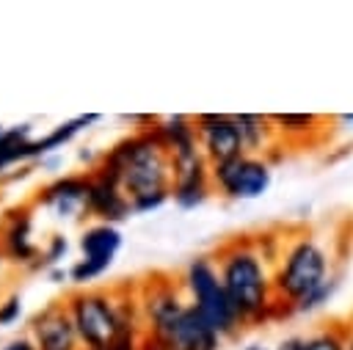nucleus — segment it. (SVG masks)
Returning a JSON list of instances; mask_svg holds the SVG:
<instances>
[{
    "instance_id": "obj_8",
    "label": "nucleus",
    "mask_w": 353,
    "mask_h": 350,
    "mask_svg": "<svg viewBox=\"0 0 353 350\" xmlns=\"http://www.w3.org/2000/svg\"><path fill=\"white\" fill-rule=\"evenodd\" d=\"M193 124H196L199 146H201V152H204L210 165H218V163H226V160H234V157L245 154L240 130L234 124V116H226V113H199L193 119Z\"/></svg>"
},
{
    "instance_id": "obj_22",
    "label": "nucleus",
    "mask_w": 353,
    "mask_h": 350,
    "mask_svg": "<svg viewBox=\"0 0 353 350\" xmlns=\"http://www.w3.org/2000/svg\"><path fill=\"white\" fill-rule=\"evenodd\" d=\"M66 248H69L66 240L55 234V237H52V245H50V251H47V262H58V259L66 254Z\"/></svg>"
},
{
    "instance_id": "obj_18",
    "label": "nucleus",
    "mask_w": 353,
    "mask_h": 350,
    "mask_svg": "<svg viewBox=\"0 0 353 350\" xmlns=\"http://www.w3.org/2000/svg\"><path fill=\"white\" fill-rule=\"evenodd\" d=\"M303 350H347V328L328 325L303 336Z\"/></svg>"
},
{
    "instance_id": "obj_10",
    "label": "nucleus",
    "mask_w": 353,
    "mask_h": 350,
    "mask_svg": "<svg viewBox=\"0 0 353 350\" xmlns=\"http://www.w3.org/2000/svg\"><path fill=\"white\" fill-rule=\"evenodd\" d=\"M88 190H91V182H83V179H61L55 185L47 187L44 193V201L55 209L58 218H74L83 207L88 209Z\"/></svg>"
},
{
    "instance_id": "obj_29",
    "label": "nucleus",
    "mask_w": 353,
    "mask_h": 350,
    "mask_svg": "<svg viewBox=\"0 0 353 350\" xmlns=\"http://www.w3.org/2000/svg\"><path fill=\"white\" fill-rule=\"evenodd\" d=\"M0 138H3V130H0Z\"/></svg>"
},
{
    "instance_id": "obj_15",
    "label": "nucleus",
    "mask_w": 353,
    "mask_h": 350,
    "mask_svg": "<svg viewBox=\"0 0 353 350\" xmlns=\"http://www.w3.org/2000/svg\"><path fill=\"white\" fill-rule=\"evenodd\" d=\"M30 157V127L19 124L14 130H6L0 138V168Z\"/></svg>"
},
{
    "instance_id": "obj_24",
    "label": "nucleus",
    "mask_w": 353,
    "mask_h": 350,
    "mask_svg": "<svg viewBox=\"0 0 353 350\" xmlns=\"http://www.w3.org/2000/svg\"><path fill=\"white\" fill-rule=\"evenodd\" d=\"M276 350H303V336H287L284 342H279Z\"/></svg>"
},
{
    "instance_id": "obj_19",
    "label": "nucleus",
    "mask_w": 353,
    "mask_h": 350,
    "mask_svg": "<svg viewBox=\"0 0 353 350\" xmlns=\"http://www.w3.org/2000/svg\"><path fill=\"white\" fill-rule=\"evenodd\" d=\"M339 289V276L334 273L328 281H323L317 289H312L309 295H303L290 311H295V314H314V311H320L331 298H334V292Z\"/></svg>"
},
{
    "instance_id": "obj_4",
    "label": "nucleus",
    "mask_w": 353,
    "mask_h": 350,
    "mask_svg": "<svg viewBox=\"0 0 353 350\" xmlns=\"http://www.w3.org/2000/svg\"><path fill=\"white\" fill-rule=\"evenodd\" d=\"M331 276V254L325 251V245L312 234H298L284 245L273 267V289L279 303L292 309L303 295L317 289Z\"/></svg>"
},
{
    "instance_id": "obj_12",
    "label": "nucleus",
    "mask_w": 353,
    "mask_h": 350,
    "mask_svg": "<svg viewBox=\"0 0 353 350\" xmlns=\"http://www.w3.org/2000/svg\"><path fill=\"white\" fill-rule=\"evenodd\" d=\"M88 209L108 218V220H121L132 212L130 207V198L121 193V187L105 176L94 179L91 182V190H88Z\"/></svg>"
},
{
    "instance_id": "obj_28",
    "label": "nucleus",
    "mask_w": 353,
    "mask_h": 350,
    "mask_svg": "<svg viewBox=\"0 0 353 350\" xmlns=\"http://www.w3.org/2000/svg\"><path fill=\"white\" fill-rule=\"evenodd\" d=\"M248 350H262V347L259 344H248Z\"/></svg>"
},
{
    "instance_id": "obj_1",
    "label": "nucleus",
    "mask_w": 353,
    "mask_h": 350,
    "mask_svg": "<svg viewBox=\"0 0 353 350\" xmlns=\"http://www.w3.org/2000/svg\"><path fill=\"white\" fill-rule=\"evenodd\" d=\"M143 317L149 322L141 350H215L218 333L201 320V314L182 300L174 284H149L143 292Z\"/></svg>"
},
{
    "instance_id": "obj_25",
    "label": "nucleus",
    "mask_w": 353,
    "mask_h": 350,
    "mask_svg": "<svg viewBox=\"0 0 353 350\" xmlns=\"http://www.w3.org/2000/svg\"><path fill=\"white\" fill-rule=\"evenodd\" d=\"M3 350H36V347H33L28 339H19V342H11V344H6Z\"/></svg>"
},
{
    "instance_id": "obj_17",
    "label": "nucleus",
    "mask_w": 353,
    "mask_h": 350,
    "mask_svg": "<svg viewBox=\"0 0 353 350\" xmlns=\"http://www.w3.org/2000/svg\"><path fill=\"white\" fill-rule=\"evenodd\" d=\"M6 248L11 256L17 259H30L33 256V245H30V220L28 215H17L6 231Z\"/></svg>"
},
{
    "instance_id": "obj_26",
    "label": "nucleus",
    "mask_w": 353,
    "mask_h": 350,
    "mask_svg": "<svg viewBox=\"0 0 353 350\" xmlns=\"http://www.w3.org/2000/svg\"><path fill=\"white\" fill-rule=\"evenodd\" d=\"M347 350H353V325L347 328Z\"/></svg>"
},
{
    "instance_id": "obj_7",
    "label": "nucleus",
    "mask_w": 353,
    "mask_h": 350,
    "mask_svg": "<svg viewBox=\"0 0 353 350\" xmlns=\"http://www.w3.org/2000/svg\"><path fill=\"white\" fill-rule=\"evenodd\" d=\"M212 185L229 198H259L270 187V163L256 154H243L210 168Z\"/></svg>"
},
{
    "instance_id": "obj_6",
    "label": "nucleus",
    "mask_w": 353,
    "mask_h": 350,
    "mask_svg": "<svg viewBox=\"0 0 353 350\" xmlns=\"http://www.w3.org/2000/svg\"><path fill=\"white\" fill-rule=\"evenodd\" d=\"M69 314H72V322L77 328V336L91 350H108L121 333H130L121 309L105 292L74 295L69 303Z\"/></svg>"
},
{
    "instance_id": "obj_2",
    "label": "nucleus",
    "mask_w": 353,
    "mask_h": 350,
    "mask_svg": "<svg viewBox=\"0 0 353 350\" xmlns=\"http://www.w3.org/2000/svg\"><path fill=\"white\" fill-rule=\"evenodd\" d=\"M218 276L240 322H259L270 317L279 303L273 289V270L256 240H232L218 251Z\"/></svg>"
},
{
    "instance_id": "obj_23",
    "label": "nucleus",
    "mask_w": 353,
    "mask_h": 350,
    "mask_svg": "<svg viewBox=\"0 0 353 350\" xmlns=\"http://www.w3.org/2000/svg\"><path fill=\"white\" fill-rule=\"evenodd\" d=\"M108 350H141V347L135 344V336H132V331H130V333H121Z\"/></svg>"
},
{
    "instance_id": "obj_5",
    "label": "nucleus",
    "mask_w": 353,
    "mask_h": 350,
    "mask_svg": "<svg viewBox=\"0 0 353 350\" xmlns=\"http://www.w3.org/2000/svg\"><path fill=\"white\" fill-rule=\"evenodd\" d=\"M185 289L190 295V306L201 314V320L218 333L229 336L237 331L240 317L226 295V287L218 276V265L207 256L193 259L185 270Z\"/></svg>"
},
{
    "instance_id": "obj_9",
    "label": "nucleus",
    "mask_w": 353,
    "mask_h": 350,
    "mask_svg": "<svg viewBox=\"0 0 353 350\" xmlns=\"http://www.w3.org/2000/svg\"><path fill=\"white\" fill-rule=\"evenodd\" d=\"M33 333L41 350H74L77 328L63 306H50L33 320Z\"/></svg>"
},
{
    "instance_id": "obj_11",
    "label": "nucleus",
    "mask_w": 353,
    "mask_h": 350,
    "mask_svg": "<svg viewBox=\"0 0 353 350\" xmlns=\"http://www.w3.org/2000/svg\"><path fill=\"white\" fill-rule=\"evenodd\" d=\"M80 248H83V259L99 265V267H110L116 251L121 248V234L116 226L110 223H99V226H91L83 231L80 237Z\"/></svg>"
},
{
    "instance_id": "obj_13",
    "label": "nucleus",
    "mask_w": 353,
    "mask_h": 350,
    "mask_svg": "<svg viewBox=\"0 0 353 350\" xmlns=\"http://www.w3.org/2000/svg\"><path fill=\"white\" fill-rule=\"evenodd\" d=\"M234 124L240 130L243 138V149L245 154H262L273 146L276 132L270 124V116H259V113H234Z\"/></svg>"
},
{
    "instance_id": "obj_14",
    "label": "nucleus",
    "mask_w": 353,
    "mask_h": 350,
    "mask_svg": "<svg viewBox=\"0 0 353 350\" xmlns=\"http://www.w3.org/2000/svg\"><path fill=\"white\" fill-rule=\"evenodd\" d=\"M273 132L284 135V138H309L314 132L323 130L325 119L314 116V113H273L270 116Z\"/></svg>"
},
{
    "instance_id": "obj_21",
    "label": "nucleus",
    "mask_w": 353,
    "mask_h": 350,
    "mask_svg": "<svg viewBox=\"0 0 353 350\" xmlns=\"http://www.w3.org/2000/svg\"><path fill=\"white\" fill-rule=\"evenodd\" d=\"M19 311H22L19 298H17V295H11L6 303H0V325H11V322L19 317Z\"/></svg>"
},
{
    "instance_id": "obj_27",
    "label": "nucleus",
    "mask_w": 353,
    "mask_h": 350,
    "mask_svg": "<svg viewBox=\"0 0 353 350\" xmlns=\"http://www.w3.org/2000/svg\"><path fill=\"white\" fill-rule=\"evenodd\" d=\"M339 121L342 124H353V116H339Z\"/></svg>"
},
{
    "instance_id": "obj_3",
    "label": "nucleus",
    "mask_w": 353,
    "mask_h": 350,
    "mask_svg": "<svg viewBox=\"0 0 353 350\" xmlns=\"http://www.w3.org/2000/svg\"><path fill=\"white\" fill-rule=\"evenodd\" d=\"M105 179L127 190V198H143L154 193H171L174 163L157 130L138 132L121 141L105 160Z\"/></svg>"
},
{
    "instance_id": "obj_16",
    "label": "nucleus",
    "mask_w": 353,
    "mask_h": 350,
    "mask_svg": "<svg viewBox=\"0 0 353 350\" xmlns=\"http://www.w3.org/2000/svg\"><path fill=\"white\" fill-rule=\"evenodd\" d=\"M99 116H77V119H72V121H66V124H61L58 130H52L47 138H41V141H30V157H41V154H47V152H52V149H58V146H63L83 124H91V121H97Z\"/></svg>"
},
{
    "instance_id": "obj_20",
    "label": "nucleus",
    "mask_w": 353,
    "mask_h": 350,
    "mask_svg": "<svg viewBox=\"0 0 353 350\" xmlns=\"http://www.w3.org/2000/svg\"><path fill=\"white\" fill-rule=\"evenodd\" d=\"M99 273H105V267H99V265H94V262H88V259H80V262L72 267V281H74V284H85V281L97 278Z\"/></svg>"
}]
</instances>
